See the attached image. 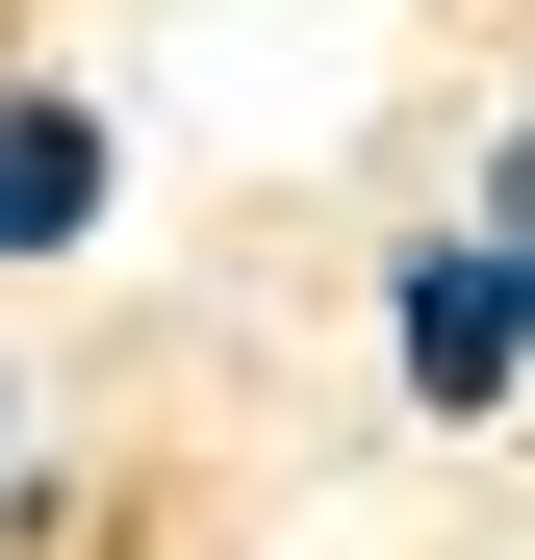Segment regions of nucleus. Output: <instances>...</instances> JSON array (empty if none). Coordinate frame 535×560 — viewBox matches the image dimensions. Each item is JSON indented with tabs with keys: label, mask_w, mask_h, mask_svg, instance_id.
Segmentation results:
<instances>
[{
	"label": "nucleus",
	"mask_w": 535,
	"mask_h": 560,
	"mask_svg": "<svg viewBox=\"0 0 535 560\" xmlns=\"http://www.w3.org/2000/svg\"><path fill=\"white\" fill-rule=\"evenodd\" d=\"M510 383H535V280H510L485 230H460V255H408V408H460V433H485Z\"/></svg>",
	"instance_id": "1"
},
{
	"label": "nucleus",
	"mask_w": 535,
	"mask_h": 560,
	"mask_svg": "<svg viewBox=\"0 0 535 560\" xmlns=\"http://www.w3.org/2000/svg\"><path fill=\"white\" fill-rule=\"evenodd\" d=\"M77 230H103V103L26 77V103H0V255H77Z\"/></svg>",
	"instance_id": "2"
},
{
	"label": "nucleus",
	"mask_w": 535,
	"mask_h": 560,
	"mask_svg": "<svg viewBox=\"0 0 535 560\" xmlns=\"http://www.w3.org/2000/svg\"><path fill=\"white\" fill-rule=\"evenodd\" d=\"M485 255H535V128H485Z\"/></svg>",
	"instance_id": "3"
},
{
	"label": "nucleus",
	"mask_w": 535,
	"mask_h": 560,
	"mask_svg": "<svg viewBox=\"0 0 535 560\" xmlns=\"http://www.w3.org/2000/svg\"><path fill=\"white\" fill-rule=\"evenodd\" d=\"M0 408H26V383H0Z\"/></svg>",
	"instance_id": "4"
}]
</instances>
